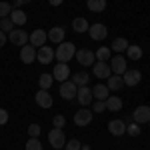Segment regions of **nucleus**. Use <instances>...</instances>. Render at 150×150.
Masks as SVG:
<instances>
[{"instance_id": "1", "label": "nucleus", "mask_w": 150, "mask_h": 150, "mask_svg": "<svg viewBox=\"0 0 150 150\" xmlns=\"http://www.w3.org/2000/svg\"><path fill=\"white\" fill-rule=\"evenodd\" d=\"M74 54H76V46H74L72 42H60V44H58V48H56V52H54L56 60L66 62V64H68V60H72V58H74Z\"/></svg>"}, {"instance_id": "2", "label": "nucleus", "mask_w": 150, "mask_h": 150, "mask_svg": "<svg viewBox=\"0 0 150 150\" xmlns=\"http://www.w3.org/2000/svg\"><path fill=\"white\" fill-rule=\"evenodd\" d=\"M48 140H50V146L52 148H64V144H66V138H64V130L62 128H52L50 132H48Z\"/></svg>"}, {"instance_id": "3", "label": "nucleus", "mask_w": 150, "mask_h": 150, "mask_svg": "<svg viewBox=\"0 0 150 150\" xmlns=\"http://www.w3.org/2000/svg\"><path fill=\"white\" fill-rule=\"evenodd\" d=\"M60 96L64 98V100H72V98H76V92H78V86L74 84L72 80H64L60 84Z\"/></svg>"}, {"instance_id": "4", "label": "nucleus", "mask_w": 150, "mask_h": 150, "mask_svg": "<svg viewBox=\"0 0 150 150\" xmlns=\"http://www.w3.org/2000/svg\"><path fill=\"white\" fill-rule=\"evenodd\" d=\"M46 40H48V32H46V30H42V28H36L32 34H28V42H30L34 48L44 46Z\"/></svg>"}, {"instance_id": "5", "label": "nucleus", "mask_w": 150, "mask_h": 150, "mask_svg": "<svg viewBox=\"0 0 150 150\" xmlns=\"http://www.w3.org/2000/svg\"><path fill=\"white\" fill-rule=\"evenodd\" d=\"M132 120L136 122V124H148L150 120V106H138V108H134V112H132Z\"/></svg>"}, {"instance_id": "6", "label": "nucleus", "mask_w": 150, "mask_h": 150, "mask_svg": "<svg viewBox=\"0 0 150 150\" xmlns=\"http://www.w3.org/2000/svg\"><path fill=\"white\" fill-rule=\"evenodd\" d=\"M88 34H90L92 40H104V38L108 36V28L100 22H94V24L88 26Z\"/></svg>"}, {"instance_id": "7", "label": "nucleus", "mask_w": 150, "mask_h": 150, "mask_svg": "<svg viewBox=\"0 0 150 150\" xmlns=\"http://www.w3.org/2000/svg\"><path fill=\"white\" fill-rule=\"evenodd\" d=\"M8 40H10L12 44L22 48L24 44H28V32H24L22 28H14L10 34H8Z\"/></svg>"}, {"instance_id": "8", "label": "nucleus", "mask_w": 150, "mask_h": 150, "mask_svg": "<svg viewBox=\"0 0 150 150\" xmlns=\"http://www.w3.org/2000/svg\"><path fill=\"white\" fill-rule=\"evenodd\" d=\"M76 60L80 62L82 66H92L94 60H96V56H94L92 50H88V48H80V50H76Z\"/></svg>"}, {"instance_id": "9", "label": "nucleus", "mask_w": 150, "mask_h": 150, "mask_svg": "<svg viewBox=\"0 0 150 150\" xmlns=\"http://www.w3.org/2000/svg\"><path fill=\"white\" fill-rule=\"evenodd\" d=\"M122 80H124V86H136L142 80V72L136 68H130L122 74Z\"/></svg>"}, {"instance_id": "10", "label": "nucleus", "mask_w": 150, "mask_h": 150, "mask_svg": "<svg viewBox=\"0 0 150 150\" xmlns=\"http://www.w3.org/2000/svg\"><path fill=\"white\" fill-rule=\"evenodd\" d=\"M92 110H88V108H80L76 114H74V124L76 126H88L90 122H92Z\"/></svg>"}, {"instance_id": "11", "label": "nucleus", "mask_w": 150, "mask_h": 150, "mask_svg": "<svg viewBox=\"0 0 150 150\" xmlns=\"http://www.w3.org/2000/svg\"><path fill=\"white\" fill-rule=\"evenodd\" d=\"M36 60L40 62V64H50L52 60H54V50L50 46H40L38 50H36Z\"/></svg>"}, {"instance_id": "12", "label": "nucleus", "mask_w": 150, "mask_h": 150, "mask_svg": "<svg viewBox=\"0 0 150 150\" xmlns=\"http://www.w3.org/2000/svg\"><path fill=\"white\" fill-rule=\"evenodd\" d=\"M92 72H94L96 78H108V76L112 74L110 64H108V62H102V60H98V62H94V64H92Z\"/></svg>"}, {"instance_id": "13", "label": "nucleus", "mask_w": 150, "mask_h": 150, "mask_svg": "<svg viewBox=\"0 0 150 150\" xmlns=\"http://www.w3.org/2000/svg\"><path fill=\"white\" fill-rule=\"evenodd\" d=\"M52 76H54V80H58V82L68 80V76H70L68 64H66V62H58L56 66H54V70H52Z\"/></svg>"}, {"instance_id": "14", "label": "nucleus", "mask_w": 150, "mask_h": 150, "mask_svg": "<svg viewBox=\"0 0 150 150\" xmlns=\"http://www.w3.org/2000/svg\"><path fill=\"white\" fill-rule=\"evenodd\" d=\"M110 70H112V74H118V76H122V74H124V72L128 70V66H126V58L120 56V54H116V56L112 58Z\"/></svg>"}, {"instance_id": "15", "label": "nucleus", "mask_w": 150, "mask_h": 150, "mask_svg": "<svg viewBox=\"0 0 150 150\" xmlns=\"http://www.w3.org/2000/svg\"><path fill=\"white\" fill-rule=\"evenodd\" d=\"M20 60H22L24 64H32L36 60V48L32 44H24L20 48Z\"/></svg>"}, {"instance_id": "16", "label": "nucleus", "mask_w": 150, "mask_h": 150, "mask_svg": "<svg viewBox=\"0 0 150 150\" xmlns=\"http://www.w3.org/2000/svg\"><path fill=\"white\" fill-rule=\"evenodd\" d=\"M92 88H88V86H78V92H76V100L82 104V106H88V104L92 102Z\"/></svg>"}, {"instance_id": "17", "label": "nucleus", "mask_w": 150, "mask_h": 150, "mask_svg": "<svg viewBox=\"0 0 150 150\" xmlns=\"http://www.w3.org/2000/svg\"><path fill=\"white\" fill-rule=\"evenodd\" d=\"M108 132L112 134V136H122V134H126V122L124 120H110L108 122Z\"/></svg>"}, {"instance_id": "18", "label": "nucleus", "mask_w": 150, "mask_h": 150, "mask_svg": "<svg viewBox=\"0 0 150 150\" xmlns=\"http://www.w3.org/2000/svg\"><path fill=\"white\" fill-rule=\"evenodd\" d=\"M34 100H36V104H38L40 108H50L52 102H54V100H52V96H50V92H48V90H42V88L36 92Z\"/></svg>"}, {"instance_id": "19", "label": "nucleus", "mask_w": 150, "mask_h": 150, "mask_svg": "<svg viewBox=\"0 0 150 150\" xmlns=\"http://www.w3.org/2000/svg\"><path fill=\"white\" fill-rule=\"evenodd\" d=\"M48 40L54 42V44H60L64 42V26H54L48 30Z\"/></svg>"}, {"instance_id": "20", "label": "nucleus", "mask_w": 150, "mask_h": 150, "mask_svg": "<svg viewBox=\"0 0 150 150\" xmlns=\"http://www.w3.org/2000/svg\"><path fill=\"white\" fill-rule=\"evenodd\" d=\"M10 20L14 22V26H24V24L28 22V16H26V12H22L20 8H12Z\"/></svg>"}, {"instance_id": "21", "label": "nucleus", "mask_w": 150, "mask_h": 150, "mask_svg": "<svg viewBox=\"0 0 150 150\" xmlns=\"http://www.w3.org/2000/svg\"><path fill=\"white\" fill-rule=\"evenodd\" d=\"M106 80H108V84H106L108 90H112V92H118L120 88H124V80H122V76H118V74H110Z\"/></svg>"}, {"instance_id": "22", "label": "nucleus", "mask_w": 150, "mask_h": 150, "mask_svg": "<svg viewBox=\"0 0 150 150\" xmlns=\"http://www.w3.org/2000/svg\"><path fill=\"white\" fill-rule=\"evenodd\" d=\"M92 96L96 100H106L108 96H110V90H108V86L106 84H96L92 88Z\"/></svg>"}, {"instance_id": "23", "label": "nucleus", "mask_w": 150, "mask_h": 150, "mask_svg": "<svg viewBox=\"0 0 150 150\" xmlns=\"http://www.w3.org/2000/svg\"><path fill=\"white\" fill-rule=\"evenodd\" d=\"M104 102H106V110H112V112L122 110V100H120L118 96H108Z\"/></svg>"}, {"instance_id": "24", "label": "nucleus", "mask_w": 150, "mask_h": 150, "mask_svg": "<svg viewBox=\"0 0 150 150\" xmlns=\"http://www.w3.org/2000/svg\"><path fill=\"white\" fill-rule=\"evenodd\" d=\"M88 26L90 24L86 22V18H74L72 20V28H74V32H78V34H82V32H88Z\"/></svg>"}, {"instance_id": "25", "label": "nucleus", "mask_w": 150, "mask_h": 150, "mask_svg": "<svg viewBox=\"0 0 150 150\" xmlns=\"http://www.w3.org/2000/svg\"><path fill=\"white\" fill-rule=\"evenodd\" d=\"M86 6H88L90 12H104L106 0H86Z\"/></svg>"}, {"instance_id": "26", "label": "nucleus", "mask_w": 150, "mask_h": 150, "mask_svg": "<svg viewBox=\"0 0 150 150\" xmlns=\"http://www.w3.org/2000/svg\"><path fill=\"white\" fill-rule=\"evenodd\" d=\"M126 54H128V58H130V60H140V58H142V48L136 46V44H128Z\"/></svg>"}, {"instance_id": "27", "label": "nucleus", "mask_w": 150, "mask_h": 150, "mask_svg": "<svg viewBox=\"0 0 150 150\" xmlns=\"http://www.w3.org/2000/svg\"><path fill=\"white\" fill-rule=\"evenodd\" d=\"M52 82H54V76L52 74H40V78H38V84H40V88L42 90H50V86H52Z\"/></svg>"}, {"instance_id": "28", "label": "nucleus", "mask_w": 150, "mask_h": 150, "mask_svg": "<svg viewBox=\"0 0 150 150\" xmlns=\"http://www.w3.org/2000/svg\"><path fill=\"white\" fill-rule=\"evenodd\" d=\"M88 80H90V76H88L86 72H76V74L72 76V82H74L76 86H88Z\"/></svg>"}, {"instance_id": "29", "label": "nucleus", "mask_w": 150, "mask_h": 150, "mask_svg": "<svg viewBox=\"0 0 150 150\" xmlns=\"http://www.w3.org/2000/svg\"><path fill=\"white\" fill-rule=\"evenodd\" d=\"M126 48H128L126 38H114V40H112V50H114V52H126Z\"/></svg>"}, {"instance_id": "30", "label": "nucleus", "mask_w": 150, "mask_h": 150, "mask_svg": "<svg viewBox=\"0 0 150 150\" xmlns=\"http://www.w3.org/2000/svg\"><path fill=\"white\" fill-rule=\"evenodd\" d=\"M96 60H102V62H108L110 60V56H112V50L110 48H106V46H102V48H98L96 50Z\"/></svg>"}, {"instance_id": "31", "label": "nucleus", "mask_w": 150, "mask_h": 150, "mask_svg": "<svg viewBox=\"0 0 150 150\" xmlns=\"http://www.w3.org/2000/svg\"><path fill=\"white\" fill-rule=\"evenodd\" d=\"M0 30H2V32H6V34H10L12 30H14V22L10 20V16L0 18Z\"/></svg>"}, {"instance_id": "32", "label": "nucleus", "mask_w": 150, "mask_h": 150, "mask_svg": "<svg viewBox=\"0 0 150 150\" xmlns=\"http://www.w3.org/2000/svg\"><path fill=\"white\" fill-rule=\"evenodd\" d=\"M80 148H82V144H80V140H76V138L66 140V144H64V150H80Z\"/></svg>"}, {"instance_id": "33", "label": "nucleus", "mask_w": 150, "mask_h": 150, "mask_svg": "<svg viewBox=\"0 0 150 150\" xmlns=\"http://www.w3.org/2000/svg\"><path fill=\"white\" fill-rule=\"evenodd\" d=\"M10 12H12V4H8V2H0V18L10 16Z\"/></svg>"}, {"instance_id": "34", "label": "nucleus", "mask_w": 150, "mask_h": 150, "mask_svg": "<svg viewBox=\"0 0 150 150\" xmlns=\"http://www.w3.org/2000/svg\"><path fill=\"white\" fill-rule=\"evenodd\" d=\"M26 150H44V148H42V144H40L38 138H30L26 142Z\"/></svg>"}, {"instance_id": "35", "label": "nucleus", "mask_w": 150, "mask_h": 150, "mask_svg": "<svg viewBox=\"0 0 150 150\" xmlns=\"http://www.w3.org/2000/svg\"><path fill=\"white\" fill-rule=\"evenodd\" d=\"M40 132H42L40 124H30V126H28V136H30V138H38Z\"/></svg>"}, {"instance_id": "36", "label": "nucleus", "mask_w": 150, "mask_h": 150, "mask_svg": "<svg viewBox=\"0 0 150 150\" xmlns=\"http://www.w3.org/2000/svg\"><path fill=\"white\" fill-rule=\"evenodd\" d=\"M52 124H54V128H64V124H66V118L62 114H56L54 118H52Z\"/></svg>"}, {"instance_id": "37", "label": "nucleus", "mask_w": 150, "mask_h": 150, "mask_svg": "<svg viewBox=\"0 0 150 150\" xmlns=\"http://www.w3.org/2000/svg\"><path fill=\"white\" fill-rule=\"evenodd\" d=\"M126 132H128V136H140V126L138 124H128L126 126Z\"/></svg>"}, {"instance_id": "38", "label": "nucleus", "mask_w": 150, "mask_h": 150, "mask_svg": "<svg viewBox=\"0 0 150 150\" xmlns=\"http://www.w3.org/2000/svg\"><path fill=\"white\" fill-rule=\"evenodd\" d=\"M106 110V102L104 100H96L92 106V112H96V114H100V112H104Z\"/></svg>"}, {"instance_id": "39", "label": "nucleus", "mask_w": 150, "mask_h": 150, "mask_svg": "<svg viewBox=\"0 0 150 150\" xmlns=\"http://www.w3.org/2000/svg\"><path fill=\"white\" fill-rule=\"evenodd\" d=\"M6 122H8V112H6L4 108H0V126L6 124Z\"/></svg>"}, {"instance_id": "40", "label": "nucleus", "mask_w": 150, "mask_h": 150, "mask_svg": "<svg viewBox=\"0 0 150 150\" xmlns=\"http://www.w3.org/2000/svg\"><path fill=\"white\" fill-rule=\"evenodd\" d=\"M6 40H8V36H6V32H2V30H0V48H2L4 44H6Z\"/></svg>"}, {"instance_id": "41", "label": "nucleus", "mask_w": 150, "mask_h": 150, "mask_svg": "<svg viewBox=\"0 0 150 150\" xmlns=\"http://www.w3.org/2000/svg\"><path fill=\"white\" fill-rule=\"evenodd\" d=\"M30 0H14V8H20V6H24V4H28Z\"/></svg>"}, {"instance_id": "42", "label": "nucleus", "mask_w": 150, "mask_h": 150, "mask_svg": "<svg viewBox=\"0 0 150 150\" xmlns=\"http://www.w3.org/2000/svg\"><path fill=\"white\" fill-rule=\"evenodd\" d=\"M50 2V6H60L62 4V0H48Z\"/></svg>"}, {"instance_id": "43", "label": "nucleus", "mask_w": 150, "mask_h": 150, "mask_svg": "<svg viewBox=\"0 0 150 150\" xmlns=\"http://www.w3.org/2000/svg\"><path fill=\"white\" fill-rule=\"evenodd\" d=\"M80 150H92V148H90V146H82Z\"/></svg>"}, {"instance_id": "44", "label": "nucleus", "mask_w": 150, "mask_h": 150, "mask_svg": "<svg viewBox=\"0 0 150 150\" xmlns=\"http://www.w3.org/2000/svg\"><path fill=\"white\" fill-rule=\"evenodd\" d=\"M148 124H150V120H148Z\"/></svg>"}]
</instances>
